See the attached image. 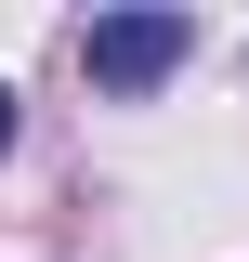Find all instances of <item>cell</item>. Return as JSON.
<instances>
[{"label": "cell", "instance_id": "cell-1", "mask_svg": "<svg viewBox=\"0 0 249 262\" xmlns=\"http://www.w3.org/2000/svg\"><path fill=\"white\" fill-rule=\"evenodd\" d=\"M184 53H197V13H92V39H79V66L105 92H157Z\"/></svg>", "mask_w": 249, "mask_h": 262}, {"label": "cell", "instance_id": "cell-2", "mask_svg": "<svg viewBox=\"0 0 249 262\" xmlns=\"http://www.w3.org/2000/svg\"><path fill=\"white\" fill-rule=\"evenodd\" d=\"M0 144H13V92H0Z\"/></svg>", "mask_w": 249, "mask_h": 262}]
</instances>
